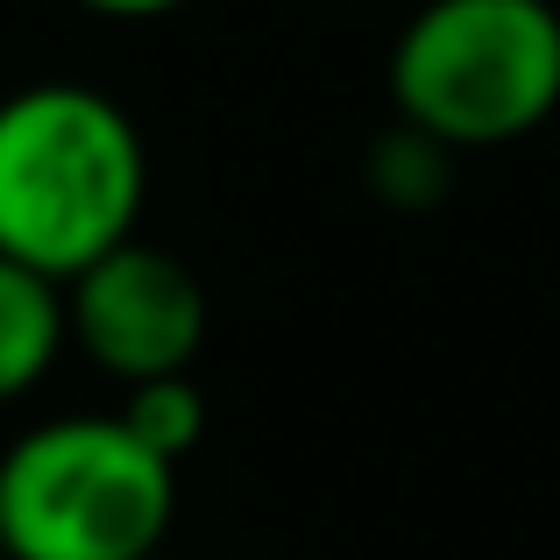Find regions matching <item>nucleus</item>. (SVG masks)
<instances>
[{
	"mask_svg": "<svg viewBox=\"0 0 560 560\" xmlns=\"http://www.w3.org/2000/svg\"><path fill=\"white\" fill-rule=\"evenodd\" d=\"M178 511V468L121 419H43L0 454L8 560H150Z\"/></svg>",
	"mask_w": 560,
	"mask_h": 560,
	"instance_id": "obj_2",
	"label": "nucleus"
},
{
	"mask_svg": "<svg viewBox=\"0 0 560 560\" xmlns=\"http://www.w3.org/2000/svg\"><path fill=\"white\" fill-rule=\"evenodd\" d=\"M390 100L440 150H497L560 107L553 0H425L390 50Z\"/></svg>",
	"mask_w": 560,
	"mask_h": 560,
	"instance_id": "obj_3",
	"label": "nucleus"
},
{
	"mask_svg": "<svg viewBox=\"0 0 560 560\" xmlns=\"http://www.w3.org/2000/svg\"><path fill=\"white\" fill-rule=\"evenodd\" d=\"M114 419H121L150 454H164V462L178 468L185 454L206 440V397H199V383H191V376H156V383H136L128 405L114 411Z\"/></svg>",
	"mask_w": 560,
	"mask_h": 560,
	"instance_id": "obj_6",
	"label": "nucleus"
},
{
	"mask_svg": "<svg viewBox=\"0 0 560 560\" xmlns=\"http://www.w3.org/2000/svg\"><path fill=\"white\" fill-rule=\"evenodd\" d=\"M65 341L85 348V362L128 390L156 376H191L206 348V291L178 256L121 242L65 284Z\"/></svg>",
	"mask_w": 560,
	"mask_h": 560,
	"instance_id": "obj_4",
	"label": "nucleus"
},
{
	"mask_svg": "<svg viewBox=\"0 0 560 560\" xmlns=\"http://www.w3.org/2000/svg\"><path fill=\"white\" fill-rule=\"evenodd\" d=\"M65 348V291L0 256V405L28 397Z\"/></svg>",
	"mask_w": 560,
	"mask_h": 560,
	"instance_id": "obj_5",
	"label": "nucleus"
},
{
	"mask_svg": "<svg viewBox=\"0 0 560 560\" xmlns=\"http://www.w3.org/2000/svg\"><path fill=\"white\" fill-rule=\"evenodd\" d=\"M71 8H85V14H107V22H150V14H171V8H185V0H71Z\"/></svg>",
	"mask_w": 560,
	"mask_h": 560,
	"instance_id": "obj_8",
	"label": "nucleus"
},
{
	"mask_svg": "<svg viewBox=\"0 0 560 560\" xmlns=\"http://www.w3.org/2000/svg\"><path fill=\"white\" fill-rule=\"evenodd\" d=\"M150 199L142 136L93 85H22L0 100V256L57 291L121 242Z\"/></svg>",
	"mask_w": 560,
	"mask_h": 560,
	"instance_id": "obj_1",
	"label": "nucleus"
},
{
	"mask_svg": "<svg viewBox=\"0 0 560 560\" xmlns=\"http://www.w3.org/2000/svg\"><path fill=\"white\" fill-rule=\"evenodd\" d=\"M150 560H164V553H150Z\"/></svg>",
	"mask_w": 560,
	"mask_h": 560,
	"instance_id": "obj_9",
	"label": "nucleus"
},
{
	"mask_svg": "<svg viewBox=\"0 0 560 560\" xmlns=\"http://www.w3.org/2000/svg\"><path fill=\"white\" fill-rule=\"evenodd\" d=\"M0 560H8V553H0Z\"/></svg>",
	"mask_w": 560,
	"mask_h": 560,
	"instance_id": "obj_10",
	"label": "nucleus"
},
{
	"mask_svg": "<svg viewBox=\"0 0 560 560\" xmlns=\"http://www.w3.org/2000/svg\"><path fill=\"white\" fill-rule=\"evenodd\" d=\"M370 191L390 206H433L447 199V150L419 128H390L370 150Z\"/></svg>",
	"mask_w": 560,
	"mask_h": 560,
	"instance_id": "obj_7",
	"label": "nucleus"
}]
</instances>
